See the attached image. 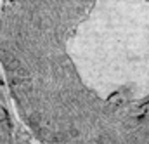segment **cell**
<instances>
[]
</instances>
